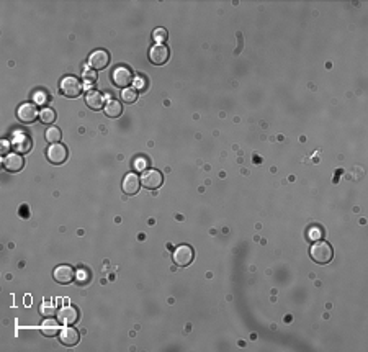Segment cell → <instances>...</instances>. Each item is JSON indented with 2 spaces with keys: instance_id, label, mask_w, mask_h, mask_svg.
Returning <instances> with one entry per match:
<instances>
[{
  "instance_id": "11",
  "label": "cell",
  "mask_w": 368,
  "mask_h": 352,
  "mask_svg": "<svg viewBox=\"0 0 368 352\" xmlns=\"http://www.w3.org/2000/svg\"><path fill=\"white\" fill-rule=\"evenodd\" d=\"M17 118L22 121V123H33L36 118H39V112L36 110V107L33 104H23L18 107Z\"/></svg>"
},
{
  "instance_id": "29",
  "label": "cell",
  "mask_w": 368,
  "mask_h": 352,
  "mask_svg": "<svg viewBox=\"0 0 368 352\" xmlns=\"http://www.w3.org/2000/svg\"><path fill=\"white\" fill-rule=\"evenodd\" d=\"M79 283H87L89 282V272H85V270H79Z\"/></svg>"
},
{
  "instance_id": "1",
  "label": "cell",
  "mask_w": 368,
  "mask_h": 352,
  "mask_svg": "<svg viewBox=\"0 0 368 352\" xmlns=\"http://www.w3.org/2000/svg\"><path fill=\"white\" fill-rule=\"evenodd\" d=\"M311 259L316 262V264H321V266H324V264H329L334 257V251H332V246L329 242L326 241H314V244L311 246Z\"/></svg>"
},
{
  "instance_id": "19",
  "label": "cell",
  "mask_w": 368,
  "mask_h": 352,
  "mask_svg": "<svg viewBox=\"0 0 368 352\" xmlns=\"http://www.w3.org/2000/svg\"><path fill=\"white\" fill-rule=\"evenodd\" d=\"M44 138H46V141H48L49 144H54V143H59V141H61L63 133H61V130H59L57 126H49L48 130H46V133H44Z\"/></svg>"
},
{
  "instance_id": "17",
  "label": "cell",
  "mask_w": 368,
  "mask_h": 352,
  "mask_svg": "<svg viewBox=\"0 0 368 352\" xmlns=\"http://www.w3.org/2000/svg\"><path fill=\"white\" fill-rule=\"evenodd\" d=\"M41 333L46 336V337H54V336H59L61 333V326H59V320H52V318H48L46 321L41 323Z\"/></svg>"
},
{
  "instance_id": "23",
  "label": "cell",
  "mask_w": 368,
  "mask_h": 352,
  "mask_svg": "<svg viewBox=\"0 0 368 352\" xmlns=\"http://www.w3.org/2000/svg\"><path fill=\"white\" fill-rule=\"evenodd\" d=\"M48 100H49V95L44 90H36L33 93V102H35L36 105H46Z\"/></svg>"
},
{
  "instance_id": "5",
  "label": "cell",
  "mask_w": 368,
  "mask_h": 352,
  "mask_svg": "<svg viewBox=\"0 0 368 352\" xmlns=\"http://www.w3.org/2000/svg\"><path fill=\"white\" fill-rule=\"evenodd\" d=\"M46 158L51 162V164H64L68 161V147L61 143H54L51 144L48 149H46Z\"/></svg>"
},
{
  "instance_id": "4",
  "label": "cell",
  "mask_w": 368,
  "mask_h": 352,
  "mask_svg": "<svg viewBox=\"0 0 368 352\" xmlns=\"http://www.w3.org/2000/svg\"><path fill=\"white\" fill-rule=\"evenodd\" d=\"M139 179H141V185H144L147 190H156L164 182L162 174L156 171V169H146Z\"/></svg>"
},
{
  "instance_id": "25",
  "label": "cell",
  "mask_w": 368,
  "mask_h": 352,
  "mask_svg": "<svg viewBox=\"0 0 368 352\" xmlns=\"http://www.w3.org/2000/svg\"><path fill=\"white\" fill-rule=\"evenodd\" d=\"M41 315L46 316V318H52L56 315V308L54 307H51V305H44V307H41Z\"/></svg>"
},
{
  "instance_id": "14",
  "label": "cell",
  "mask_w": 368,
  "mask_h": 352,
  "mask_svg": "<svg viewBox=\"0 0 368 352\" xmlns=\"http://www.w3.org/2000/svg\"><path fill=\"white\" fill-rule=\"evenodd\" d=\"M139 187H141V179L138 177L135 172H130L125 175L123 179V184H121V188L126 195H136Z\"/></svg>"
},
{
  "instance_id": "8",
  "label": "cell",
  "mask_w": 368,
  "mask_h": 352,
  "mask_svg": "<svg viewBox=\"0 0 368 352\" xmlns=\"http://www.w3.org/2000/svg\"><path fill=\"white\" fill-rule=\"evenodd\" d=\"M170 51L165 44H154L149 49V61L154 66H162L169 61Z\"/></svg>"
},
{
  "instance_id": "13",
  "label": "cell",
  "mask_w": 368,
  "mask_h": 352,
  "mask_svg": "<svg viewBox=\"0 0 368 352\" xmlns=\"http://www.w3.org/2000/svg\"><path fill=\"white\" fill-rule=\"evenodd\" d=\"M2 164H4L5 171H9V172H20L23 169V166H25V161H23V158L20 154L12 153L9 156H5L4 161H2Z\"/></svg>"
},
{
  "instance_id": "15",
  "label": "cell",
  "mask_w": 368,
  "mask_h": 352,
  "mask_svg": "<svg viewBox=\"0 0 368 352\" xmlns=\"http://www.w3.org/2000/svg\"><path fill=\"white\" fill-rule=\"evenodd\" d=\"M79 339H80V334L72 326H66L61 333H59V341H61L64 346H68V347L77 346Z\"/></svg>"
},
{
  "instance_id": "6",
  "label": "cell",
  "mask_w": 368,
  "mask_h": 352,
  "mask_svg": "<svg viewBox=\"0 0 368 352\" xmlns=\"http://www.w3.org/2000/svg\"><path fill=\"white\" fill-rule=\"evenodd\" d=\"M193 257H195V253L189 244H182L178 246L175 251H173V262L178 267H187L193 262Z\"/></svg>"
},
{
  "instance_id": "9",
  "label": "cell",
  "mask_w": 368,
  "mask_h": 352,
  "mask_svg": "<svg viewBox=\"0 0 368 352\" xmlns=\"http://www.w3.org/2000/svg\"><path fill=\"white\" fill-rule=\"evenodd\" d=\"M10 144H12V149L17 154H26L31 151L33 141H31V138L26 136L25 133H17L15 136L12 138Z\"/></svg>"
},
{
  "instance_id": "18",
  "label": "cell",
  "mask_w": 368,
  "mask_h": 352,
  "mask_svg": "<svg viewBox=\"0 0 368 352\" xmlns=\"http://www.w3.org/2000/svg\"><path fill=\"white\" fill-rule=\"evenodd\" d=\"M105 115L106 117H110V118H118L119 115L123 113V107H121V104H119L118 100H115V98H111V100H108L105 104Z\"/></svg>"
},
{
  "instance_id": "2",
  "label": "cell",
  "mask_w": 368,
  "mask_h": 352,
  "mask_svg": "<svg viewBox=\"0 0 368 352\" xmlns=\"http://www.w3.org/2000/svg\"><path fill=\"white\" fill-rule=\"evenodd\" d=\"M111 82L115 84L118 89H128V85L135 82V74L126 66H118L111 72Z\"/></svg>"
},
{
  "instance_id": "20",
  "label": "cell",
  "mask_w": 368,
  "mask_h": 352,
  "mask_svg": "<svg viewBox=\"0 0 368 352\" xmlns=\"http://www.w3.org/2000/svg\"><path fill=\"white\" fill-rule=\"evenodd\" d=\"M39 120H41L43 125H52L56 121V112L52 108H43L39 112Z\"/></svg>"
},
{
  "instance_id": "7",
  "label": "cell",
  "mask_w": 368,
  "mask_h": 352,
  "mask_svg": "<svg viewBox=\"0 0 368 352\" xmlns=\"http://www.w3.org/2000/svg\"><path fill=\"white\" fill-rule=\"evenodd\" d=\"M110 64V54L105 49H95L89 56V66L93 71H102Z\"/></svg>"
},
{
  "instance_id": "24",
  "label": "cell",
  "mask_w": 368,
  "mask_h": 352,
  "mask_svg": "<svg viewBox=\"0 0 368 352\" xmlns=\"http://www.w3.org/2000/svg\"><path fill=\"white\" fill-rule=\"evenodd\" d=\"M82 79H84V82L87 84L85 87L87 89H90V87L95 84V80H97V72L95 71H85L84 74H82Z\"/></svg>"
},
{
  "instance_id": "10",
  "label": "cell",
  "mask_w": 368,
  "mask_h": 352,
  "mask_svg": "<svg viewBox=\"0 0 368 352\" xmlns=\"http://www.w3.org/2000/svg\"><path fill=\"white\" fill-rule=\"evenodd\" d=\"M79 310L76 307H71V305H66L64 308L57 311V320L59 323H63L64 326H72L79 321Z\"/></svg>"
},
{
  "instance_id": "21",
  "label": "cell",
  "mask_w": 368,
  "mask_h": 352,
  "mask_svg": "<svg viewBox=\"0 0 368 352\" xmlns=\"http://www.w3.org/2000/svg\"><path fill=\"white\" fill-rule=\"evenodd\" d=\"M121 100L125 104H135L138 100V90H135L133 87H128V89H123L121 92Z\"/></svg>"
},
{
  "instance_id": "16",
  "label": "cell",
  "mask_w": 368,
  "mask_h": 352,
  "mask_svg": "<svg viewBox=\"0 0 368 352\" xmlns=\"http://www.w3.org/2000/svg\"><path fill=\"white\" fill-rule=\"evenodd\" d=\"M85 104L92 110H100V108H105V97L103 93H100L97 90H90L85 95Z\"/></svg>"
},
{
  "instance_id": "3",
  "label": "cell",
  "mask_w": 368,
  "mask_h": 352,
  "mask_svg": "<svg viewBox=\"0 0 368 352\" xmlns=\"http://www.w3.org/2000/svg\"><path fill=\"white\" fill-rule=\"evenodd\" d=\"M59 90H61V93H63L64 97H68V98H77V97H80V93H82L84 87H82V84H80V80L77 77L66 76L61 80V84H59Z\"/></svg>"
},
{
  "instance_id": "30",
  "label": "cell",
  "mask_w": 368,
  "mask_h": 352,
  "mask_svg": "<svg viewBox=\"0 0 368 352\" xmlns=\"http://www.w3.org/2000/svg\"><path fill=\"white\" fill-rule=\"evenodd\" d=\"M9 146H12L10 143H9V141H2V154H7V153H9Z\"/></svg>"
},
{
  "instance_id": "26",
  "label": "cell",
  "mask_w": 368,
  "mask_h": 352,
  "mask_svg": "<svg viewBox=\"0 0 368 352\" xmlns=\"http://www.w3.org/2000/svg\"><path fill=\"white\" fill-rule=\"evenodd\" d=\"M321 236H323V231H321V228L318 226H311L310 228V239H314V241H319L321 239Z\"/></svg>"
},
{
  "instance_id": "12",
  "label": "cell",
  "mask_w": 368,
  "mask_h": 352,
  "mask_svg": "<svg viewBox=\"0 0 368 352\" xmlns=\"http://www.w3.org/2000/svg\"><path fill=\"white\" fill-rule=\"evenodd\" d=\"M52 277H54V280L57 283H61V285H68L74 280V277H76V272H74V269L71 266H57L54 269V272H52Z\"/></svg>"
},
{
  "instance_id": "27",
  "label": "cell",
  "mask_w": 368,
  "mask_h": 352,
  "mask_svg": "<svg viewBox=\"0 0 368 352\" xmlns=\"http://www.w3.org/2000/svg\"><path fill=\"white\" fill-rule=\"evenodd\" d=\"M135 90H144L146 89V82L143 77H135Z\"/></svg>"
},
{
  "instance_id": "22",
  "label": "cell",
  "mask_w": 368,
  "mask_h": 352,
  "mask_svg": "<svg viewBox=\"0 0 368 352\" xmlns=\"http://www.w3.org/2000/svg\"><path fill=\"white\" fill-rule=\"evenodd\" d=\"M152 38H154V41H156V44H164V41L169 38V35H167L165 28H156L152 31Z\"/></svg>"
},
{
  "instance_id": "28",
  "label": "cell",
  "mask_w": 368,
  "mask_h": 352,
  "mask_svg": "<svg viewBox=\"0 0 368 352\" xmlns=\"http://www.w3.org/2000/svg\"><path fill=\"white\" fill-rule=\"evenodd\" d=\"M135 167L138 169V171L144 172V171H146V167H147V161H146V159H143V158L136 159V162H135Z\"/></svg>"
}]
</instances>
